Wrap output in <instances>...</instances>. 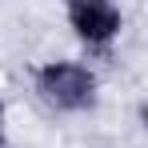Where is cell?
<instances>
[{
	"instance_id": "obj_1",
	"label": "cell",
	"mask_w": 148,
	"mask_h": 148,
	"mask_svg": "<svg viewBox=\"0 0 148 148\" xmlns=\"http://www.w3.org/2000/svg\"><path fill=\"white\" fill-rule=\"evenodd\" d=\"M36 88H40V96L48 100L52 108L80 112V108H88L96 100V76L88 72L84 64L56 60V64H44L36 72Z\"/></svg>"
},
{
	"instance_id": "obj_2",
	"label": "cell",
	"mask_w": 148,
	"mask_h": 148,
	"mask_svg": "<svg viewBox=\"0 0 148 148\" xmlns=\"http://www.w3.org/2000/svg\"><path fill=\"white\" fill-rule=\"evenodd\" d=\"M68 24L88 44H108L120 32V8L112 0H68Z\"/></svg>"
},
{
	"instance_id": "obj_3",
	"label": "cell",
	"mask_w": 148,
	"mask_h": 148,
	"mask_svg": "<svg viewBox=\"0 0 148 148\" xmlns=\"http://www.w3.org/2000/svg\"><path fill=\"white\" fill-rule=\"evenodd\" d=\"M0 148H4V104H0Z\"/></svg>"
},
{
	"instance_id": "obj_4",
	"label": "cell",
	"mask_w": 148,
	"mask_h": 148,
	"mask_svg": "<svg viewBox=\"0 0 148 148\" xmlns=\"http://www.w3.org/2000/svg\"><path fill=\"white\" fill-rule=\"evenodd\" d=\"M140 120H144V128H148V104H144V108H140Z\"/></svg>"
}]
</instances>
